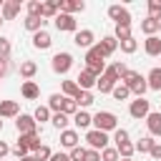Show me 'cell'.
I'll use <instances>...</instances> for the list:
<instances>
[{
  "label": "cell",
  "instance_id": "obj_1",
  "mask_svg": "<svg viewBox=\"0 0 161 161\" xmlns=\"http://www.w3.org/2000/svg\"><path fill=\"white\" fill-rule=\"evenodd\" d=\"M93 126H96V131H103V133L116 131L118 128V116L111 113V111H98L93 116Z\"/></svg>",
  "mask_w": 161,
  "mask_h": 161
},
{
  "label": "cell",
  "instance_id": "obj_2",
  "mask_svg": "<svg viewBox=\"0 0 161 161\" xmlns=\"http://www.w3.org/2000/svg\"><path fill=\"white\" fill-rule=\"evenodd\" d=\"M50 68H53L58 75H65V73L73 68V55H70V53H65V50L55 53V55H53V60H50Z\"/></svg>",
  "mask_w": 161,
  "mask_h": 161
},
{
  "label": "cell",
  "instance_id": "obj_3",
  "mask_svg": "<svg viewBox=\"0 0 161 161\" xmlns=\"http://www.w3.org/2000/svg\"><path fill=\"white\" fill-rule=\"evenodd\" d=\"M86 141H88V148H93V151H103L106 146H108V133H103V131H96V128H91L88 133H86Z\"/></svg>",
  "mask_w": 161,
  "mask_h": 161
},
{
  "label": "cell",
  "instance_id": "obj_4",
  "mask_svg": "<svg viewBox=\"0 0 161 161\" xmlns=\"http://www.w3.org/2000/svg\"><path fill=\"white\" fill-rule=\"evenodd\" d=\"M15 128H18L20 136H25V133H38V123H35V118H33L30 113H20V116L15 118Z\"/></svg>",
  "mask_w": 161,
  "mask_h": 161
},
{
  "label": "cell",
  "instance_id": "obj_5",
  "mask_svg": "<svg viewBox=\"0 0 161 161\" xmlns=\"http://www.w3.org/2000/svg\"><path fill=\"white\" fill-rule=\"evenodd\" d=\"M53 23H55V28H58L60 33H78V23H75V18H73V15L58 13V15L53 18Z\"/></svg>",
  "mask_w": 161,
  "mask_h": 161
},
{
  "label": "cell",
  "instance_id": "obj_6",
  "mask_svg": "<svg viewBox=\"0 0 161 161\" xmlns=\"http://www.w3.org/2000/svg\"><path fill=\"white\" fill-rule=\"evenodd\" d=\"M128 113H131V118L141 121V118H146V116L151 113V103H148L146 98H136V101H131V106H128Z\"/></svg>",
  "mask_w": 161,
  "mask_h": 161
},
{
  "label": "cell",
  "instance_id": "obj_7",
  "mask_svg": "<svg viewBox=\"0 0 161 161\" xmlns=\"http://www.w3.org/2000/svg\"><path fill=\"white\" fill-rule=\"evenodd\" d=\"M108 18L116 20V25H131V13L123 5H111L108 8Z\"/></svg>",
  "mask_w": 161,
  "mask_h": 161
},
{
  "label": "cell",
  "instance_id": "obj_8",
  "mask_svg": "<svg viewBox=\"0 0 161 161\" xmlns=\"http://www.w3.org/2000/svg\"><path fill=\"white\" fill-rule=\"evenodd\" d=\"M83 10H86L83 0H58V13L73 15V13H83Z\"/></svg>",
  "mask_w": 161,
  "mask_h": 161
},
{
  "label": "cell",
  "instance_id": "obj_9",
  "mask_svg": "<svg viewBox=\"0 0 161 161\" xmlns=\"http://www.w3.org/2000/svg\"><path fill=\"white\" fill-rule=\"evenodd\" d=\"M20 13V0H5L3 8H0V15H3V23L5 20H15Z\"/></svg>",
  "mask_w": 161,
  "mask_h": 161
},
{
  "label": "cell",
  "instance_id": "obj_10",
  "mask_svg": "<svg viewBox=\"0 0 161 161\" xmlns=\"http://www.w3.org/2000/svg\"><path fill=\"white\" fill-rule=\"evenodd\" d=\"M93 40H96V35H93V30H88V28H83V30H78L75 35H73V43L78 45V48H93Z\"/></svg>",
  "mask_w": 161,
  "mask_h": 161
},
{
  "label": "cell",
  "instance_id": "obj_11",
  "mask_svg": "<svg viewBox=\"0 0 161 161\" xmlns=\"http://www.w3.org/2000/svg\"><path fill=\"white\" fill-rule=\"evenodd\" d=\"M53 45V38H50V33L43 28V30H38V33H33V48H38V50H48Z\"/></svg>",
  "mask_w": 161,
  "mask_h": 161
},
{
  "label": "cell",
  "instance_id": "obj_12",
  "mask_svg": "<svg viewBox=\"0 0 161 161\" xmlns=\"http://www.w3.org/2000/svg\"><path fill=\"white\" fill-rule=\"evenodd\" d=\"M78 141H80V136H78V131L75 128H65V131H60V146L63 148H75L78 146Z\"/></svg>",
  "mask_w": 161,
  "mask_h": 161
},
{
  "label": "cell",
  "instance_id": "obj_13",
  "mask_svg": "<svg viewBox=\"0 0 161 161\" xmlns=\"http://www.w3.org/2000/svg\"><path fill=\"white\" fill-rule=\"evenodd\" d=\"M20 103L18 101H0V118H18Z\"/></svg>",
  "mask_w": 161,
  "mask_h": 161
},
{
  "label": "cell",
  "instance_id": "obj_14",
  "mask_svg": "<svg viewBox=\"0 0 161 161\" xmlns=\"http://www.w3.org/2000/svg\"><path fill=\"white\" fill-rule=\"evenodd\" d=\"M96 80H98V78H96L91 70H86V68H83V70L78 73V78H75V86H78L80 91H91V88L96 86Z\"/></svg>",
  "mask_w": 161,
  "mask_h": 161
},
{
  "label": "cell",
  "instance_id": "obj_15",
  "mask_svg": "<svg viewBox=\"0 0 161 161\" xmlns=\"http://www.w3.org/2000/svg\"><path fill=\"white\" fill-rule=\"evenodd\" d=\"M20 96H23L25 101H35V98L40 96L38 83H35V80H23V86H20Z\"/></svg>",
  "mask_w": 161,
  "mask_h": 161
},
{
  "label": "cell",
  "instance_id": "obj_16",
  "mask_svg": "<svg viewBox=\"0 0 161 161\" xmlns=\"http://www.w3.org/2000/svg\"><path fill=\"white\" fill-rule=\"evenodd\" d=\"M146 126H148L151 138H153V136H161V113H158V111H151V113L146 116Z\"/></svg>",
  "mask_w": 161,
  "mask_h": 161
},
{
  "label": "cell",
  "instance_id": "obj_17",
  "mask_svg": "<svg viewBox=\"0 0 161 161\" xmlns=\"http://www.w3.org/2000/svg\"><path fill=\"white\" fill-rule=\"evenodd\" d=\"M143 50H146V55H161V38L158 35H148L143 40Z\"/></svg>",
  "mask_w": 161,
  "mask_h": 161
},
{
  "label": "cell",
  "instance_id": "obj_18",
  "mask_svg": "<svg viewBox=\"0 0 161 161\" xmlns=\"http://www.w3.org/2000/svg\"><path fill=\"white\" fill-rule=\"evenodd\" d=\"M45 23H48V20H43V18H38V15H28V18L23 20V25H25V30H30V33H38V30H43V28H45Z\"/></svg>",
  "mask_w": 161,
  "mask_h": 161
},
{
  "label": "cell",
  "instance_id": "obj_19",
  "mask_svg": "<svg viewBox=\"0 0 161 161\" xmlns=\"http://www.w3.org/2000/svg\"><path fill=\"white\" fill-rule=\"evenodd\" d=\"M118 80L116 78H111L108 73H103V75H98V80H96V88L101 91V93H111L113 91V86H116Z\"/></svg>",
  "mask_w": 161,
  "mask_h": 161
},
{
  "label": "cell",
  "instance_id": "obj_20",
  "mask_svg": "<svg viewBox=\"0 0 161 161\" xmlns=\"http://www.w3.org/2000/svg\"><path fill=\"white\" fill-rule=\"evenodd\" d=\"M146 86H148L151 91H158V93H161V68H151V70H148Z\"/></svg>",
  "mask_w": 161,
  "mask_h": 161
},
{
  "label": "cell",
  "instance_id": "obj_21",
  "mask_svg": "<svg viewBox=\"0 0 161 161\" xmlns=\"http://www.w3.org/2000/svg\"><path fill=\"white\" fill-rule=\"evenodd\" d=\"M98 48L103 50V55L108 58L111 53H116V48H118V40L113 38V35H106V38H101V43H98Z\"/></svg>",
  "mask_w": 161,
  "mask_h": 161
},
{
  "label": "cell",
  "instance_id": "obj_22",
  "mask_svg": "<svg viewBox=\"0 0 161 161\" xmlns=\"http://www.w3.org/2000/svg\"><path fill=\"white\" fill-rule=\"evenodd\" d=\"M73 101H75V106H78V111H83V108H88V106H93V101H96V98H93V91H80V93H78V96H75Z\"/></svg>",
  "mask_w": 161,
  "mask_h": 161
},
{
  "label": "cell",
  "instance_id": "obj_23",
  "mask_svg": "<svg viewBox=\"0 0 161 161\" xmlns=\"http://www.w3.org/2000/svg\"><path fill=\"white\" fill-rule=\"evenodd\" d=\"M20 143H25L28 146V151H38L43 143H40V133H25V136H20L18 138Z\"/></svg>",
  "mask_w": 161,
  "mask_h": 161
},
{
  "label": "cell",
  "instance_id": "obj_24",
  "mask_svg": "<svg viewBox=\"0 0 161 161\" xmlns=\"http://www.w3.org/2000/svg\"><path fill=\"white\" fill-rule=\"evenodd\" d=\"M55 15H58V0H48V3H43L40 18H43V20H53Z\"/></svg>",
  "mask_w": 161,
  "mask_h": 161
},
{
  "label": "cell",
  "instance_id": "obj_25",
  "mask_svg": "<svg viewBox=\"0 0 161 161\" xmlns=\"http://www.w3.org/2000/svg\"><path fill=\"white\" fill-rule=\"evenodd\" d=\"M83 60H86V65H88V63H101V60H106V55H103V50H101L98 43H96L93 48L86 50V58H83Z\"/></svg>",
  "mask_w": 161,
  "mask_h": 161
},
{
  "label": "cell",
  "instance_id": "obj_26",
  "mask_svg": "<svg viewBox=\"0 0 161 161\" xmlns=\"http://www.w3.org/2000/svg\"><path fill=\"white\" fill-rule=\"evenodd\" d=\"M35 73H38V63H35V60H23V63H20V75H23L25 80H30Z\"/></svg>",
  "mask_w": 161,
  "mask_h": 161
},
{
  "label": "cell",
  "instance_id": "obj_27",
  "mask_svg": "<svg viewBox=\"0 0 161 161\" xmlns=\"http://www.w3.org/2000/svg\"><path fill=\"white\" fill-rule=\"evenodd\" d=\"M73 123H75V128H88V126L93 123V116H91L88 111H78V113L73 116Z\"/></svg>",
  "mask_w": 161,
  "mask_h": 161
},
{
  "label": "cell",
  "instance_id": "obj_28",
  "mask_svg": "<svg viewBox=\"0 0 161 161\" xmlns=\"http://www.w3.org/2000/svg\"><path fill=\"white\" fill-rule=\"evenodd\" d=\"M141 33H146V38H148V35H156V33H158V20H153V18L141 20Z\"/></svg>",
  "mask_w": 161,
  "mask_h": 161
},
{
  "label": "cell",
  "instance_id": "obj_29",
  "mask_svg": "<svg viewBox=\"0 0 161 161\" xmlns=\"http://www.w3.org/2000/svg\"><path fill=\"white\" fill-rule=\"evenodd\" d=\"M118 48H121L126 55H131V53H136V48H138V40L131 35V38H126V40H118Z\"/></svg>",
  "mask_w": 161,
  "mask_h": 161
},
{
  "label": "cell",
  "instance_id": "obj_30",
  "mask_svg": "<svg viewBox=\"0 0 161 161\" xmlns=\"http://www.w3.org/2000/svg\"><path fill=\"white\" fill-rule=\"evenodd\" d=\"M141 78H143L141 73H136V70H126V75L121 78V83H123V86H126V88L131 91V88H133V86H136V83H138Z\"/></svg>",
  "mask_w": 161,
  "mask_h": 161
},
{
  "label": "cell",
  "instance_id": "obj_31",
  "mask_svg": "<svg viewBox=\"0 0 161 161\" xmlns=\"http://www.w3.org/2000/svg\"><path fill=\"white\" fill-rule=\"evenodd\" d=\"M63 101H65V96H63V93H53V96L48 98V108H50L53 113H60V108H63Z\"/></svg>",
  "mask_w": 161,
  "mask_h": 161
},
{
  "label": "cell",
  "instance_id": "obj_32",
  "mask_svg": "<svg viewBox=\"0 0 161 161\" xmlns=\"http://www.w3.org/2000/svg\"><path fill=\"white\" fill-rule=\"evenodd\" d=\"M50 123H53L58 131H65V128H68V123H70V118H68L65 113H53V116H50Z\"/></svg>",
  "mask_w": 161,
  "mask_h": 161
},
{
  "label": "cell",
  "instance_id": "obj_33",
  "mask_svg": "<svg viewBox=\"0 0 161 161\" xmlns=\"http://www.w3.org/2000/svg\"><path fill=\"white\" fill-rule=\"evenodd\" d=\"M153 143H156V141H153V138H151V136H143V138H138V141H136V143H133V148H136V151H138V153H148V151H151V146H153Z\"/></svg>",
  "mask_w": 161,
  "mask_h": 161
},
{
  "label": "cell",
  "instance_id": "obj_34",
  "mask_svg": "<svg viewBox=\"0 0 161 161\" xmlns=\"http://www.w3.org/2000/svg\"><path fill=\"white\" fill-rule=\"evenodd\" d=\"M116 151H118V158H131V156L136 153V148H133V143H131V141L118 143V146H116Z\"/></svg>",
  "mask_w": 161,
  "mask_h": 161
},
{
  "label": "cell",
  "instance_id": "obj_35",
  "mask_svg": "<svg viewBox=\"0 0 161 161\" xmlns=\"http://www.w3.org/2000/svg\"><path fill=\"white\" fill-rule=\"evenodd\" d=\"M33 118H35V123H45V121H50V108H48V106H38V108L33 111Z\"/></svg>",
  "mask_w": 161,
  "mask_h": 161
},
{
  "label": "cell",
  "instance_id": "obj_36",
  "mask_svg": "<svg viewBox=\"0 0 161 161\" xmlns=\"http://www.w3.org/2000/svg\"><path fill=\"white\" fill-rule=\"evenodd\" d=\"M80 93V88L75 86V80H63V96L65 98H75Z\"/></svg>",
  "mask_w": 161,
  "mask_h": 161
},
{
  "label": "cell",
  "instance_id": "obj_37",
  "mask_svg": "<svg viewBox=\"0 0 161 161\" xmlns=\"http://www.w3.org/2000/svg\"><path fill=\"white\" fill-rule=\"evenodd\" d=\"M111 96H113L116 101H126V98L131 96V91H128L123 83H116V86H113V91H111Z\"/></svg>",
  "mask_w": 161,
  "mask_h": 161
},
{
  "label": "cell",
  "instance_id": "obj_38",
  "mask_svg": "<svg viewBox=\"0 0 161 161\" xmlns=\"http://www.w3.org/2000/svg\"><path fill=\"white\" fill-rule=\"evenodd\" d=\"M146 8H148V18L161 20V0H148V3H146Z\"/></svg>",
  "mask_w": 161,
  "mask_h": 161
},
{
  "label": "cell",
  "instance_id": "obj_39",
  "mask_svg": "<svg viewBox=\"0 0 161 161\" xmlns=\"http://www.w3.org/2000/svg\"><path fill=\"white\" fill-rule=\"evenodd\" d=\"M60 113H65L68 118H70V116H75V113H78V106H75V101H73V98H65V101H63V108H60Z\"/></svg>",
  "mask_w": 161,
  "mask_h": 161
},
{
  "label": "cell",
  "instance_id": "obj_40",
  "mask_svg": "<svg viewBox=\"0 0 161 161\" xmlns=\"http://www.w3.org/2000/svg\"><path fill=\"white\" fill-rule=\"evenodd\" d=\"M113 38H116V40H126V38H131V25H116Z\"/></svg>",
  "mask_w": 161,
  "mask_h": 161
},
{
  "label": "cell",
  "instance_id": "obj_41",
  "mask_svg": "<svg viewBox=\"0 0 161 161\" xmlns=\"http://www.w3.org/2000/svg\"><path fill=\"white\" fill-rule=\"evenodd\" d=\"M101 161H118V151H116V146H106V148L101 151Z\"/></svg>",
  "mask_w": 161,
  "mask_h": 161
},
{
  "label": "cell",
  "instance_id": "obj_42",
  "mask_svg": "<svg viewBox=\"0 0 161 161\" xmlns=\"http://www.w3.org/2000/svg\"><path fill=\"white\" fill-rule=\"evenodd\" d=\"M25 8H28V15H38V18H40V10H43V0H30Z\"/></svg>",
  "mask_w": 161,
  "mask_h": 161
},
{
  "label": "cell",
  "instance_id": "obj_43",
  "mask_svg": "<svg viewBox=\"0 0 161 161\" xmlns=\"http://www.w3.org/2000/svg\"><path fill=\"white\" fill-rule=\"evenodd\" d=\"M50 156H53V151H50L45 143H43V146L35 151V161H50Z\"/></svg>",
  "mask_w": 161,
  "mask_h": 161
},
{
  "label": "cell",
  "instance_id": "obj_44",
  "mask_svg": "<svg viewBox=\"0 0 161 161\" xmlns=\"http://www.w3.org/2000/svg\"><path fill=\"white\" fill-rule=\"evenodd\" d=\"M113 141H116V146L123 143V141H128V131H126V128H116V131H113Z\"/></svg>",
  "mask_w": 161,
  "mask_h": 161
},
{
  "label": "cell",
  "instance_id": "obj_45",
  "mask_svg": "<svg viewBox=\"0 0 161 161\" xmlns=\"http://www.w3.org/2000/svg\"><path fill=\"white\" fill-rule=\"evenodd\" d=\"M70 161H83V156H86V148L83 146H75V148H70Z\"/></svg>",
  "mask_w": 161,
  "mask_h": 161
},
{
  "label": "cell",
  "instance_id": "obj_46",
  "mask_svg": "<svg viewBox=\"0 0 161 161\" xmlns=\"http://www.w3.org/2000/svg\"><path fill=\"white\" fill-rule=\"evenodd\" d=\"M0 55L3 58H10V40L5 35H0Z\"/></svg>",
  "mask_w": 161,
  "mask_h": 161
},
{
  "label": "cell",
  "instance_id": "obj_47",
  "mask_svg": "<svg viewBox=\"0 0 161 161\" xmlns=\"http://www.w3.org/2000/svg\"><path fill=\"white\" fill-rule=\"evenodd\" d=\"M10 151H13V153H15L18 158H23V156H28V146H25V143H20V141H18V143H15V146H13Z\"/></svg>",
  "mask_w": 161,
  "mask_h": 161
},
{
  "label": "cell",
  "instance_id": "obj_48",
  "mask_svg": "<svg viewBox=\"0 0 161 161\" xmlns=\"http://www.w3.org/2000/svg\"><path fill=\"white\" fill-rule=\"evenodd\" d=\"M83 161H101V151H93V148H86V156Z\"/></svg>",
  "mask_w": 161,
  "mask_h": 161
},
{
  "label": "cell",
  "instance_id": "obj_49",
  "mask_svg": "<svg viewBox=\"0 0 161 161\" xmlns=\"http://www.w3.org/2000/svg\"><path fill=\"white\" fill-rule=\"evenodd\" d=\"M50 161H70V156H68V153H63V151H53Z\"/></svg>",
  "mask_w": 161,
  "mask_h": 161
},
{
  "label": "cell",
  "instance_id": "obj_50",
  "mask_svg": "<svg viewBox=\"0 0 161 161\" xmlns=\"http://www.w3.org/2000/svg\"><path fill=\"white\" fill-rule=\"evenodd\" d=\"M8 68H10V60H8V58H3V55H0V78H3V75H5V73H8Z\"/></svg>",
  "mask_w": 161,
  "mask_h": 161
},
{
  "label": "cell",
  "instance_id": "obj_51",
  "mask_svg": "<svg viewBox=\"0 0 161 161\" xmlns=\"http://www.w3.org/2000/svg\"><path fill=\"white\" fill-rule=\"evenodd\" d=\"M148 153H151V156H153V158H161V143H158V141H156V143H153V146H151V151H148Z\"/></svg>",
  "mask_w": 161,
  "mask_h": 161
},
{
  "label": "cell",
  "instance_id": "obj_52",
  "mask_svg": "<svg viewBox=\"0 0 161 161\" xmlns=\"http://www.w3.org/2000/svg\"><path fill=\"white\" fill-rule=\"evenodd\" d=\"M8 153H10V146H8L5 141H0V158H5Z\"/></svg>",
  "mask_w": 161,
  "mask_h": 161
},
{
  "label": "cell",
  "instance_id": "obj_53",
  "mask_svg": "<svg viewBox=\"0 0 161 161\" xmlns=\"http://www.w3.org/2000/svg\"><path fill=\"white\" fill-rule=\"evenodd\" d=\"M18 161H35V156H30V153H28V156H23V158H18Z\"/></svg>",
  "mask_w": 161,
  "mask_h": 161
},
{
  "label": "cell",
  "instance_id": "obj_54",
  "mask_svg": "<svg viewBox=\"0 0 161 161\" xmlns=\"http://www.w3.org/2000/svg\"><path fill=\"white\" fill-rule=\"evenodd\" d=\"M118 161H133V158H118Z\"/></svg>",
  "mask_w": 161,
  "mask_h": 161
},
{
  "label": "cell",
  "instance_id": "obj_55",
  "mask_svg": "<svg viewBox=\"0 0 161 161\" xmlns=\"http://www.w3.org/2000/svg\"><path fill=\"white\" fill-rule=\"evenodd\" d=\"M158 33H161V20H158Z\"/></svg>",
  "mask_w": 161,
  "mask_h": 161
},
{
  "label": "cell",
  "instance_id": "obj_56",
  "mask_svg": "<svg viewBox=\"0 0 161 161\" xmlns=\"http://www.w3.org/2000/svg\"><path fill=\"white\" fill-rule=\"evenodd\" d=\"M3 3H5V0H0V8H3Z\"/></svg>",
  "mask_w": 161,
  "mask_h": 161
},
{
  "label": "cell",
  "instance_id": "obj_57",
  "mask_svg": "<svg viewBox=\"0 0 161 161\" xmlns=\"http://www.w3.org/2000/svg\"><path fill=\"white\" fill-rule=\"evenodd\" d=\"M0 131H3V121H0Z\"/></svg>",
  "mask_w": 161,
  "mask_h": 161
},
{
  "label": "cell",
  "instance_id": "obj_58",
  "mask_svg": "<svg viewBox=\"0 0 161 161\" xmlns=\"http://www.w3.org/2000/svg\"><path fill=\"white\" fill-rule=\"evenodd\" d=\"M0 25H3V15H0Z\"/></svg>",
  "mask_w": 161,
  "mask_h": 161
}]
</instances>
